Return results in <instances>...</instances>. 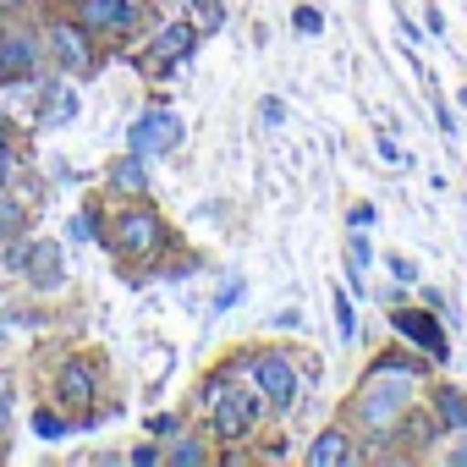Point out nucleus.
<instances>
[{"mask_svg":"<svg viewBox=\"0 0 467 467\" xmlns=\"http://www.w3.org/2000/svg\"><path fill=\"white\" fill-rule=\"evenodd\" d=\"M412 385H418V368H407V363H379V368L368 374V385H363V401H358L363 423H368V429H390L396 412L407 407Z\"/></svg>","mask_w":467,"mask_h":467,"instance_id":"nucleus-1","label":"nucleus"},{"mask_svg":"<svg viewBox=\"0 0 467 467\" xmlns=\"http://www.w3.org/2000/svg\"><path fill=\"white\" fill-rule=\"evenodd\" d=\"M254 418H259V396H254V390H237V385H220V390H214L209 423H214L220 440H243V434L254 429Z\"/></svg>","mask_w":467,"mask_h":467,"instance_id":"nucleus-2","label":"nucleus"},{"mask_svg":"<svg viewBox=\"0 0 467 467\" xmlns=\"http://www.w3.org/2000/svg\"><path fill=\"white\" fill-rule=\"evenodd\" d=\"M176 143H182V116H176V110L154 105V110H143V116L132 121V154L154 160V154H171Z\"/></svg>","mask_w":467,"mask_h":467,"instance_id":"nucleus-3","label":"nucleus"},{"mask_svg":"<svg viewBox=\"0 0 467 467\" xmlns=\"http://www.w3.org/2000/svg\"><path fill=\"white\" fill-rule=\"evenodd\" d=\"M254 385H259V396L270 401V407H292L297 401V368L286 363V358H259L254 363Z\"/></svg>","mask_w":467,"mask_h":467,"instance_id":"nucleus-4","label":"nucleus"},{"mask_svg":"<svg viewBox=\"0 0 467 467\" xmlns=\"http://www.w3.org/2000/svg\"><path fill=\"white\" fill-rule=\"evenodd\" d=\"M160 237H165V225H160V214H149V209H127V214L116 220V248H121V254H154Z\"/></svg>","mask_w":467,"mask_h":467,"instance_id":"nucleus-5","label":"nucleus"},{"mask_svg":"<svg viewBox=\"0 0 467 467\" xmlns=\"http://www.w3.org/2000/svg\"><path fill=\"white\" fill-rule=\"evenodd\" d=\"M390 325H396V336H407L412 347H423L429 358H451L445 352V336H440V325H434V314H423V308H390Z\"/></svg>","mask_w":467,"mask_h":467,"instance_id":"nucleus-6","label":"nucleus"},{"mask_svg":"<svg viewBox=\"0 0 467 467\" xmlns=\"http://www.w3.org/2000/svg\"><path fill=\"white\" fill-rule=\"evenodd\" d=\"M23 275H28L39 292H56V286L67 281V270H61V248H56V243H28V248H23Z\"/></svg>","mask_w":467,"mask_h":467,"instance_id":"nucleus-7","label":"nucleus"},{"mask_svg":"<svg viewBox=\"0 0 467 467\" xmlns=\"http://www.w3.org/2000/svg\"><path fill=\"white\" fill-rule=\"evenodd\" d=\"M352 456H358V451H352V440H347L341 429H325V434L308 445V462H314V467H347Z\"/></svg>","mask_w":467,"mask_h":467,"instance_id":"nucleus-8","label":"nucleus"},{"mask_svg":"<svg viewBox=\"0 0 467 467\" xmlns=\"http://www.w3.org/2000/svg\"><path fill=\"white\" fill-rule=\"evenodd\" d=\"M50 50L67 72H88V45H83L78 28H50Z\"/></svg>","mask_w":467,"mask_h":467,"instance_id":"nucleus-9","label":"nucleus"},{"mask_svg":"<svg viewBox=\"0 0 467 467\" xmlns=\"http://www.w3.org/2000/svg\"><path fill=\"white\" fill-rule=\"evenodd\" d=\"M132 17V0H83V23L88 28H116Z\"/></svg>","mask_w":467,"mask_h":467,"instance_id":"nucleus-10","label":"nucleus"},{"mask_svg":"<svg viewBox=\"0 0 467 467\" xmlns=\"http://www.w3.org/2000/svg\"><path fill=\"white\" fill-rule=\"evenodd\" d=\"M110 182H116V187H127V192H143V187H149V165H143V154L116 160V165H110Z\"/></svg>","mask_w":467,"mask_h":467,"instance_id":"nucleus-11","label":"nucleus"},{"mask_svg":"<svg viewBox=\"0 0 467 467\" xmlns=\"http://www.w3.org/2000/svg\"><path fill=\"white\" fill-rule=\"evenodd\" d=\"M434 412H440V423L467 429V390H440L434 396Z\"/></svg>","mask_w":467,"mask_h":467,"instance_id":"nucleus-12","label":"nucleus"},{"mask_svg":"<svg viewBox=\"0 0 467 467\" xmlns=\"http://www.w3.org/2000/svg\"><path fill=\"white\" fill-rule=\"evenodd\" d=\"M154 50H160V61H182V56L192 50V28H187V23H176V28H165Z\"/></svg>","mask_w":467,"mask_h":467,"instance_id":"nucleus-13","label":"nucleus"},{"mask_svg":"<svg viewBox=\"0 0 467 467\" xmlns=\"http://www.w3.org/2000/svg\"><path fill=\"white\" fill-rule=\"evenodd\" d=\"M61 390H67L72 401H88V396H94V374H88V363H67V368H61Z\"/></svg>","mask_w":467,"mask_h":467,"instance_id":"nucleus-14","label":"nucleus"},{"mask_svg":"<svg viewBox=\"0 0 467 467\" xmlns=\"http://www.w3.org/2000/svg\"><path fill=\"white\" fill-rule=\"evenodd\" d=\"M330 308H336V330H341V341H352V336H358V308H352V297H347V292H336V297H330Z\"/></svg>","mask_w":467,"mask_h":467,"instance_id":"nucleus-15","label":"nucleus"},{"mask_svg":"<svg viewBox=\"0 0 467 467\" xmlns=\"http://www.w3.org/2000/svg\"><path fill=\"white\" fill-rule=\"evenodd\" d=\"M34 434H39V440H61V434H67V418H56V412L39 407V412H34Z\"/></svg>","mask_w":467,"mask_h":467,"instance_id":"nucleus-16","label":"nucleus"},{"mask_svg":"<svg viewBox=\"0 0 467 467\" xmlns=\"http://www.w3.org/2000/svg\"><path fill=\"white\" fill-rule=\"evenodd\" d=\"M72 237L78 243H94L99 237V214H72Z\"/></svg>","mask_w":467,"mask_h":467,"instance_id":"nucleus-17","label":"nucleus"},{"mask_svg":"<svg viewBox=\"0 0 467 467\" xmlns=\"http://www.w3.org/2000/svg\"><path fill=\"white\" fill-rule=\"evenodd\" d=\"M292 23H297V34H319V28H325V17H319V12H308V6H303Z\"/></svg>","mask_w":467,"mask_h":467,"instance_id":"nucleus-18","label":"nucleus"},{"mask_svg":"<svg viewBox=\"0 0 467 467\" xmlns=\"http://www.w3.org/2000/svg\"><path fill=\"white\" fill-rule=\"evenodd\" d=\"M347 259H352V275H358V270H368V243H363V237H352Z\"/></svg>","mask_w":467,"mask_h":467,"instance_id":"nucleus-19","label":"nucleus"},{"mask_svg":"<svg viewBox=\"0 0 467 467\" xmlns=\"http://www.w3.org/2000/svg\"><path fill=\"white\" fill-rule=\"evenodd\" d=\"M347 220H352V231H368V225H374V203H358Z\"/></svg>","mask_w":467,"mask_h":467,"instance_id":"nucleus-20","label":"nucleus"},{"mask_svg":"<svg viewBox=\"0 0 467 467\" xmlns=\"http://www.w3.org/2000/svg\"><path fill=\"white\" fill-rule=\"evenodd\" d=\"M390 275H396V281H418V265H412V259H401V254H396V259H390Z\"/></svg>","mask_w":467,"mask_h":467,"instance_id":"nucleus-21","label":"nucleus"},{"mask_svg":"<svg viewBox=\"0 0 467 467\" xmlns=\"http://www.w3.org/2000/svg\"><path fill=\"white\" fill-rule=\"evenodd\" d=\"M231 303H243V281H231V286H225V292H220V303H214V308H220V314H225V308H231Z\"/></svg>","mask_w":467,"mask_h":467,"instance_id":"nucleus-22","label":"nucleus"},{"mask_svg":"<svg viewBox=\"0 0 467 467\" xmlns=\"http://www.w3.org/2000/svg\"><path fill=\"white\" fill-rule=\"evenodd\" d=\"M434 121H440V132H445V138H456V121H451V110H445L440 99H434Z\"/></svg>","mask_w":467,"mask_h":467,"instance_id":"nucleus-23","label":"nucleus"},{"mask_svg":"<svg viewBox=\"0 0 467 467\" xmlns=\"http://www.w3.org/2000/svg\"><path fill=\"white\" fill-rule=\"evenodd\" d=\"M176 462L192 467V462H203V451H198V445H176Z\"/></svg>","mask_w":467,"mask_h":467,"instance_id":"nucleus-24","label":"nucleus"},{"mask_svg":"<svg viewBox=\"0 0 467 467\" xmlns=\"http://www.w3.org/2000/svg\"><path fill=\"white\" fill-rule=\"evenodd\" d=\"M6 176H12V149H6V138H0V187H6Z\"/></svg>","mask_w":467,"mask_h":467,"instance_id":"nucleus-25","label":"nucleus"},{"mask_svg":"<svg viewBox=\"0 0 467 467\" xmlns=\"http://www.w3.org/2000/svg\"><path fill=\"white\" fill-rule=\"evenodd\" d=\"M451 462H462V467H467V445H456V451H451Z\"/></svg>","mask_w":467,"mask_h":467,"instance_id":"nucleus-26","label":"nucleus"},{"mask_svg":"<svg viewBox=\"0 0 467 467\" xmlns=\"http://www.w3.org/2000/svg\"><path fill=\"white\" fill-rule=\"evenodd\" d=\"M0 423H6V390H0Z\"/></svg>","mask_w":467,"mask_h":467,"instance_id":"nucleus-27","label":"nucleus"},{"mask_svg":"<svg viewBox=\"0 0 467 467\" xmlns=\"http://www.w3.org/2000/svg\"><path fill=\"white\" fill-rule=\"evenodd\" d=\"M0 6H12V0H0Z\"/></svg>","mask_w":467,"mask_h":467,"instance_id":"nucleus-28","label":"nucleus"}]
</instances>
